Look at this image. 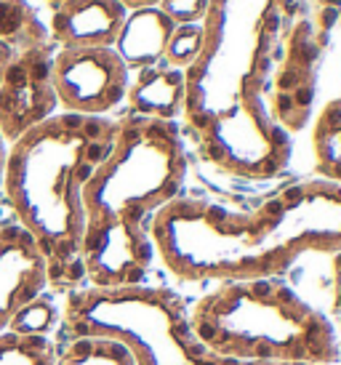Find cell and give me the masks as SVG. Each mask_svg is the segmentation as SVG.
I'll return each instance as SVG.
<instances>
[{"label":"cell","instance_id":"12","mask_svg":"<svg viewBox=\"0 0 341 365\" xmlns=\"http://www.w3.org/2000/svg\"><path fill=\"white\" fill-rule=\"evenodd\" d=\"M126 14L118 0H67L51 14L49 38L59 48H112Z\"/></svg>","mask_w":341,"mask_h":365},{"label":"cell","instance_id":"6","mask_svg":"<svg viewBox=\"0 0 341 365\" xmlns=\"http://www.w3.org/2000/svg\"><path fill=\"white\" fill-rule=\"evenodd\" d=\"M64 331L121 341L136 365H219L195 336L187 304L170 288H75L64 304Z\"/></svg>","mask_w":341,"mask_h":365},{"label":"cell","instance_id":"9","mask_svg":"<svg viewBox=\"0 0 341 365\" xmlns=\"http://www.w3.org/2000/svg\"><path fill=\"white\" fill-rule=\"evenodd\" d=\"M322 43H325L322 35L315 30V24L307 16L293 19L267 93L272 120L285 133L301 131L310 123L315 91H317Z\"/></svg>","mask_w":341,"mask_h":365},{"label":"cell","instance_id":"25","mask_svg":"<svg viewBox=\"0 0 341 365\" xmlns=\"http://www.w3.org/2000/svg\"><path fill=\"white\" fill-rule=\"evenodd\" d=\"M219 365H320V363H243V360H221Z\"/></svg>","mask_w":341,"mask_h":365},{"label":"cell","instance_id":"24","mask_svg":"<svg viewBox=\"0 0 341 365\" xmlns=\"http://www.w3.org/2000/svg\"><path fill=\"white\" fill-rule=\"evenodd\" d=\"M126 11H139V9H152V6H161V0H118Z\"/></svg>","mask_w":341,"mask_h":365},{"label":"cell","instance_id":"19","mask_svg":"<svg viewBox=\"0 0 341 365\" xmlns=\"http://www.w3.org/2000/svg\"><path fill=\"white\" fill-rule=\"evenodd\" d=\"M56 320H59V312H56L54 302H49L46 296H35L14 314L9 331L24 336H46L56 325Z\"/></svg>","mask_w":341,"mask_h":365},{"label":"cell","instance_id":"22","mask_svg":"<svg viewBox=\"0 0 341 365\" xmlns=\"http://www.w3.org/2000/svg\"><path fill=\"white\" fill-rule=\"evenodd\" d=\"M333 299H336V307L341 309V251L333 254Z\"/></svg>","mask_w":341,"mask_h":365},{"label":"cell","instance_id":"27","mask_svg":"<svg viewBox=\"0 0 341 365\" xmlns=\"http://www.w3.org/2000/svg\"><path fill=\"white\" fill-rule=\"evenodd\" d=\"M46 3H49L51 9H59V6H64V3H67V0H46Z\"/></svg>","mask_w":341,"mask_h":365},{"label":"cell","instance_id":"26","mask_svg":"<svg viewBox=\"0 0 341 365\" xmlns=\"http://www.w3.org/2000/svg\"><path fill=\"white\" fill-rule=\"evenodd\" d=\"M6 155H9V147H6V139L0 136V190H3V171H6Z\"/></svg>","mask_w":341,"mask_h":365},{"label":"cell","instance_id":"7","mask_svg":"<svg viewBox=\"0 0 341 365\" xmlns=\"http://www.w3.org/2000/svg\"><path fill=\"white\" fill-rule=\"evenodd\" d=\"M256 211L270 230L272 251L288 269L301 254L341 251V184L325 179L288 184Z\"/></svg>","mask_w":341,"mask_h":365},{"label":"cell","instance_id":"17","mask_svg":"<svg viewBox=\"0 0 341 365\" xmlns=\"http://www.w3.org/2000/svg\"><path fill=\"white\" fill-rule=\"evenodd\" d=\"M56 365H136V360L121 341L101 336H78L61 355H56Z\"/></svg>","mask_w":341,"mask_h":365},{"label":"cell","instance_id":"5","mask_svg":"<svg viewBox=\"0 0 341 365\" xmlns=\"http://www.w3.org/2000/svg\"><path fill=\"white\" fill-rule=\"evenodd\" d=\"M152 248L187 283L280 277L288 267L270 245L259 211H232L208 197H173L150 222Z\"/></svg>","mask_w":341,"mask_h":365},{"label":"cell","instance_id":"1","mask_svg":"<svg viewBox=\"0 0 341 365\" xmlns=\"http://www.w3.org/2000/svg\"><path fill=\"white\" fill-rule=\"evenodd\" d=\"M299 0H211L203 51L184 70V123L213 168L267 182L291 163V133L272 120L267 93Z\"/></svg>","mask_w":341,"mask_h":365},{"label":"cell","instance_id":"16","mask_svg":"<svg viewBox=\"0 0 341 365\" xmlns=\"http://www.w3.org/2000/svg\"><path fill=\"white\" fill-rule=\"evenodd\" d=\"M0 43L21 53L51 43L49 27L41 21L27 0H0Z\"/></svg>","mask_w":341,"mask_h":365},{"label":"cell","instance_id":"21","mask_svg":"<svg viewBox=\"0 0 341 365\" xmlns=\"http://www.w3.org/2000/svg\"><path fill=\"white\" fill-rule=\"evenodd\" d=\"M208 3L211 0H161L158 9L179 27V24H203L208 14Z\"/></svg>","mask_w":341,"mask_h":365},{"label":"cell","instance_id":"15","mask_svg":"<svg viewBox=\"0 0 341 365\" xmlns=\"http://www.w3.org/2000/svg\"><path fill=\"white\" fill-rule=\"evenodd\" d=\"M315 171L320 179L341 184V96L325 104L312 128Z\"/></svg>","mask_w":341,"mask_h":365},{"label":"cell","instance_id":"18","mask_svg":"<svg viewBox=\"0 0 341 365\" xmlns=\"http://www.w3.org/2000/svg\"><path fill=\"white\" fill-rule=\"evenodd\" d=\"M0 365H56V346L49 336L0 334Z\"/></svg>","mask_w":341,"mask_h":365},{"label":"cell","instance_id":"23","mask_svg":"<svg viewBox=\"0 0 341 365\" xmlns=\"http://www.w3.org/2000/svg\"><path fill=\"white\" fill-rule=\"evenodd\" d=\"M14 48L11 46H6V43H0V83H3V78H6V70L11 67V61H14Z\"/></svg>","mask_w":341,"mask_h":365},{"label":"cell","instance_id":"28","mask_svg":"<svg viewBox=\"0 0 341 365\" xmlns=\"http://www.w3.org/2000/svg\"><path fill=\"white\" fill-rule=\"evenodd\" d=\"M322 3H328V0H322Z\"/></svg>","mask_w":341,"mask_h":365},{"label":"cell","instance_id":"4","mask_svg":"<svg viewBox=\"0 0 341 365\" xmlns=\"http://www.w3.org/2000/svg\"><path fill=\"white\" fill-rule=\"evenodd\" d=\"M200 344L221 360L339 365L341 346L328 317L280 277L219 283L192 307Z\"/></svg>","mask_w":341,"mask_h":365},{"label":"cell","instance_id":"20","mask_svg":"<svg viewBox=\"0 0 341 365\" xmlns=\"http://www.w3.org/2000/svg\"><path fill=\"white\" fill-rule=\"evenodd\" d=\"M203 38H205L203 24H179V27L173 30V35H170L166 56H163L166 64H170V67H176V70L184 72L192 61L200 56Z\"/></svg>","mask_w":341,"mask_h":365},{"label":"cell","instance_id":"3","mask_svg":"<svg viewBox=\"0 0 341 365\" xmlns=\"http://www.w3.org/2000/svg\"><path fill=\"white\" fill-rule=\"evenodd\" d=\"M118 120L56 112L11 144L3 192L19 227L38 243L49 285L78 288L86 280L81 262L86 208L83 187L110 155Z\"/></svg>","mask_w":341,"mask_h":365},{"label":"cell","instance_id":"8","mask_svg":"<svg viewBox=\"0 0 341 365\" xmlns=\"http://www.w3.org/2000/svg\"><path fill=\"white\" fill-rule=\"evenodd\" d=\"M64 112L107 118L128 91V67L115 48H59L51 64Z\"/></svg>","mask_w":341,"mask_h":365},{"label":"cell","instance_id":"14","mask_svg":"<svg viewBox=\"0 0 341 365\" xmlns=\"http://www.w3.org/2000/svg\"><path fill=\"white\" fill-rule=\"evenodd\" d=\"M173 30H176V24L158 6L128 11L121 27V35H118L112 48L128 70L139 72L144 67L163 61Z\"/></svg>","mask_w":341,"mask_h":365},{"label":"cell","instance_id":"11","mask_svg":"<svg viewBox=\"0 0 341 365\" xmlns=\"http://www.w3.org/2000/svg\"><path fill=\"white\" fill-rule=\"evenodd\" d=\"M49 285V267L38 243L19 224L0 227V334L14 314Z\"/></svg>","mask_w":341,"mask_h":365},{"label":"cell","instance_id":"13","mask_svg":"<svg viewBox=\"0 0 341 365\" xmlns=\"http://www.w3.org/2000/svg\"><path fill=\"white\" fill-rule=\"evenodd\" d=\"M184 96H187L184 72L166 61L139 70L136 81L126 91L131 115L168 123H176V118L184 112Z\"/></svg>","mask_w":341,"mask_h":365},{"label":"cell","instance_id":"10","mask_svg":"<svg viewBox=\"0 0 341 365\" xmlns=\"http://www.w3.org/2000/svg\"><path fill=\"white\" fill-rule=\"evenodd\" d=\"M54 43L35 46L14 56L0 83V136L16 142L19 136L56 115L59 99L54 88Z\"/></svg>","mask_w":341,"mask_h":365},{"label":"cell","instance_id":"2","mask_svg":"<svg viewBox=\"0 0 341 365\" xmlns=\"http://www.w3.org/2000/svg\"><path fill=\"white\" fill-rule=\"evenodd\" d=\"M187 150L176 123L123 115L110 155L83 187L81 262L91 288L139 285L150 272V222L181 195Z\"/></svg>","mask_w":341,"mask_h":365}]
</instances>
